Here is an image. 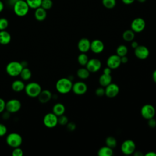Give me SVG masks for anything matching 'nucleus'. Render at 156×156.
<instances>
[{"instance_id":"17","label":"nucleus","mask_w":156,"mask_h":156,"mask_svg":"<svg viewBox=\"0 0 156 156\" xmlns=\"http://www.w3.org/2000/svg\"><path fill=\"white\" fill-rule=\"evenodd\" d=\"M91 41L87 38H80L77 43V48L80 52L86 53L90 50Z\"/></svg>"},{"instance_id":"44","label":"nucleus","mask_w":156,"mask_h":156,"mask_svg":"<svg viewBox=\"0 0 156 156\" xmlns=\"http://www.w3.org/2000/svg\"><path fill=\"white\" fill-rule=\"evenodd\" d=\"M112 73V69L110 68L109 67L107 66L103 69V73L104 74H111Z\"/></svg>"},{"instance_id":"39","label":"nucleus","mask_w":156,"mask_h":156,"mask_svg":"<svg viewBox=\"0 0 156 156\" xmlns=\"http://www.w3.org/2000/svg\"><path fill=\"white\" fill-rule=\"evenodd\" d=\"M7 132V127L4 124L0 123V137L5 135Z\"/></svg>"},{"instance_id":"35","label":"nucleus","mask_w":156,"mask_h":156,"mask_svg":"<svg viewBox=\"0 0 156 156\" xmlns=\"http://www.w3.org/2000/svg\"><path fill=\"white\" fill-rule=\"evenodd\" d=\"M9 26V21L5 18H0V30H5Z\"/></svg>"},{"instance_id":"40","label":"nucleus","mask_w":156,"mask_h":156,"mask_svg":"<svg viewBox=\"0 0 156 156\" xmlns=\"http://www.w3.org/2000/svg\"><path fill=\"white\" fill-rule=\"evenodd\" d=\"M147 125L149 127L151 128H155L156 127V120L154 118H150L149 119H147Z\"/></svg>"},{"instance_id":"10","label":"nucleus","mask_w":156,"mask_h":156,"mask_svg":"<svg viewBox=\"0 0 156 156\" xmlns=\"http://www.w3.org/2000/svg\"><path fill=\"white\" fill-rule=\"evenodd\" d=\"M131 29L135 33H139L142 32L146 27V22L142 18H136L131 23Z\"/></svg>"},{"instance_id":"18","label":"nucleus","mask_w":156,"mask_h":156,"mask_svg":"<svg viewBox=\"0 0 156 156\" xmlns=\"http://www.w3.org/2000/svg\"><path fill=\"white\" fill-rule=\"evenodd\" d=\"M37 98L40 103L46 104L52 98V94L48 90H41Z\"/></svg>"},{"instance_id":"48","label":"nucleus","mask_w":156,"mask_h":156,"mask_svg":"<svg viewBox=\"0 0 156 156\" xmlns=\"http://www.w3.org/2000/svg\"><path fill=\"white\" fill-rule=\"evenodd\" d=\"M144 155L145 156H156V153L154 151H149L147 152Z\"/></svg>"},{"instance_id":"16","label":"nucleus","mask_w":156,"mask_h":156,"mask_svg":"<svg viewBox=\"0 0 156 156\" xmlns=\"http://www.w3.org/2000/svg\"><path fill=\"white\" fill-rule=\"evenodd\" d=\"M90 49L95 54H100L104 49V44L101 40L94 39L91 41Z\"/></svg>"},{"instance_id":"20","label":"nucleus","mask_w":156,"mask_h":156,"mask_svg":"<svg viewBox=\"0 0 156 156\" xmlns=\"http://www.w3.org/2000/svg\"><path fill=\"white\" fill-rule=\"evenodd\" d=\"M25 83L23 80H15L11 85L12 89L15 92H21L24 90L25 88Z\"/></svg>"},{"instance_id":"14","label":"nucleus","mask_w":156,"mask_h":156,"mask_svg":"<svg viewBox=\"0 0 156 156\" xmlns=\"http://www.w3.org/2000/svg\"><path fill=\"white\" fill-rule=\"evenodd\" d=\"M134 54L138 58L144 60L149 57V50L144 45H138V47L134 49Z\"/></svg>"},{"instance_id":"13","label":"nucleus","mask_w":156,"mask_h":156,"mask_svg":"<svg viewBox=\"0 0 156 156\" xmlns=\"http://www.w3.org/2000/svg\"><path fill=\"white\" fill-rule=\"evenodd\" d=\"M85 66L90 73H95L100 69L102 66V63L99 59L92 58L88 60Z\"/></svg>"},{"instance_id":"7","label":"nucleus","mask_w":156,"mask_h":156,"mask_svg":"<svg viewBox=\"0 0 156 156\" xmlns=\"http://www.w3.org/2000/svg\"><path fill=\"white\" fill-rule=\"evenodd\" d=\"M21 108V102L17 99H11L5 102V110L10 113H15L20 111Z\"/></svg>"},{"instance_id":"49","label":"nucleus","mask_w":156,"mask_h":156,"mask_svg":"<svg viewBox=\"0 0 156 156\" xmlns=\"http://www.w3.org/2000/svg\"><path fill=\"white\" fill-rule=\"evenodd\" d=\"M152 80H154V82L155 83H156V69L153 71L152 74Z\"/></svg>"},{"instance_id":"2","label":"nucleus","mask_w":156,"mask_h":156,"mask_svg":"<svg viewBox=\"0 0 156 156\" xmlns=\"http://www.w3.org/2000/svg\"><path fill=\"white\" fill-rule=\"evenodd\" d=\"M29 9L30 7L26 0L16 1L13 4V11L20 17L26 16L28 13Z\"/></svg>"},{"instance_id":"43","label":"nucleus","mask_w":156,"mask_h":156,"mask_svg":"<svg viewBox=\"0 0 156 156\" xmlns=\"http://www.w3.org/2000/svg\"><path fill=\"white\" fill-rule=\"evenodd\" d=\"M121 58V64H126L128 62V57H127V55H124V56H122V57H120Z\"/></svg>"},{"instance_id":"41","label":"nucleus","mask_w":156,"mask_h":156,"mask_svg":"<svg viewBox=\"0 0 156 156\" xmlns=\"http://www.w3.org/2000/svg\"><path fill=\"white\" fill-rule=\"evenodd\" d=\"M5 101L0 98V113H2L5 110Z\"/></svg>"},{"instance_id":"50","label":"nucleus","mask_w":156,"mask_h":156,"mask_svg":"<svg viewBox=\"0 0 156 156\" xmlns=\"http://www.w3.org/2000/svg\"><path fill=\"white\" fill-rule=\"evenodd\" d=\"M21 65L23 66V68L27 67V66H28V63H27V62L26 61H25V60L21 62Z\"/></svg>"},{"instance_id":"45","label":"nucleus","mask_w":156,"mask_h":156,"mask_svg":"<svg viewBox=\"0 0 156 156\" xmlns=\"http://www.w3.org/2000/svg\"><path fill=\"white\" fill-rule=\"evenodd\" d=\"M138 45H139V44H138V43L136 41H134V40L132 41V43H131V47H132L133 49H135L136 47H138Z\"/></svg>"},{"instance_id":"38","label":"nucleus","mask_w":156,"mask_h":156,"mask_svg":"<svg viewBox=\"0 0 156 156\" xmlns=\"http://www.w3.org/2000/svg\"><path fill=\"white\" fill-rule=\"evenodd\" d=\"M66 126V129L69 132H73L76 129V124L73 122H68Z\"/></svg>"},{"instance_id":"27","label":"nucleus","mask_w":156,"mask_h":156,"mask_svg":"<svg viewBox=\"0 0 156 156\" xmlns=\"http://www.w3.org/2000/svg\"><path fill=\"white\" fill-rule=\"evenodd\" d=\"M122 37L126 41H132L134 40L135 32L132 29H127L122 33Z\"/></svg>"},{"instance_id":"34","label":"nucleus","mask_w":156,"mask_h":156,"mask_svg":"<svg viewBox=\"0 0 156 156\" xmlns=\"http://www.w3.org/2000/svg\"><path fill=\"white\" fill-rule=\"evenodd\" d=\"M69 122L68 118L66 116L62 115L58 116V124L61 126H66L67 123Z\"/></svg>"},{"instance_id":"5","label":"nucleus","mask_w":156,"mask_h":156,"mask_svg":"<svg viewBox=\"0 0 156 156\" xmlns=\"http://www.w3.org/2000/svg\"><path fill=\"white\" fill-rule=\"evenodd\" d=\"M7 144L12 147H20L23 143V138L21 135L16 132H12L8 134L5 138Z\"/></svg>"},{"instance_id":"37","label":"nucleus","mask_w":156,"mask_h":156,"mask_svg":"<svg viewBox=\"0 0 156 156\" xmlns=\"http://www.w3.org/2000/svg\"><path fill=\"white\" fill-rule=\"evenodd\" d=\"M95 94L98 97H102L105 95V88L103 87H98L95 90Z\"/></svg>"},{"instance_id":"12","label":"nucleus","mask_w":156,"mask_h":156,"mask_svg":"<svg viewBox=\"0 0 156 156\" xmlns=\"http://www.w3.org/2000/svg\"><path fill=\"white\" fill-rule=\"evenodd\" d=\"M88 87L85 82L78 81L74 83H73L71 91H73V92L77 95H82L86 93Z\"/></svg>"},{"instance_id":"9","label":"nucleus","mask_w":156,"mask_h":156,"mask_svg":"<svg viewBox=\"0 0 156 156\" xmlns=\"http://www.w3.org/2000/svg\"><path fill=\"white\" fill-rule=\"evenodd\" d=\"M140 112L143 118L146 119H149L154 117L156 112L155 107L152 105L146 104L142 106Z\"/></svg>"},{"instance_id":"21","label":"nucleus","mask_w":156,"mask_h":156,"mask_svg":"<svg viewBox=\"0 0 156 156\" xmlns=\"http://www.w3.org/2000/svg\"><path fill=\"white\" fill-rule=\"evenodd\" d=\"M12 37L10 33L5 30H0V44L7 45L10 43Z\"/></svg>"},{"instance_id":"4","label":"nucleus","mask_w":156,"mask_h":156,"mask_svg":"<svg viewBox=\"0 0 156 156\" xmlns=\"http://www.w3.org/2000/svg\"><path fill=\"white\" fill-rule=\"evenodd\" d=\"M26 94L30 98H37L42 90L41 85L35 82H31L25 85L24 90Z\"/></svg>"},{"instance_id":"32","label":"nucleus","mask_w":156,"mask_h":156,"mask_svg":"<svg viewBox=\"0 0 156 156\" xmlns=\"http://www.w3.org/2000/svg\"><path fill=\"white\" fill-rule=\"evenodd\" d=\"M30 8L35 9L41 6L42 0H26Z\"/></svg>"},{"instance_id":"53","label":"nucleus","mask_w":156,"mask_h":156,"mask_svg":"<svg viewBox=\"0 0 156 156\" xmlns=\"http://www.w3.org/2000/svg\"><path fill=\"white\" fill-rule=\"evenodd\" d=\"M16 1H18V0H16Z\"/></svg>"},{"instance_id":"33","label":"nucleus","mask_w":156,"mask_h":156,"mask_svg":"<svg viewBox=\"0 0 156 156\" xmlns=\"http://www.w3.org/2000/svg\"><path fill=\"white\" fill-rule=\"evenodd\" d=\"M53 5V2L52 0H42L41 6L45 10H49L52 8Z\"/></svg>"},{"instance_id":"25","label":"nucleus","mask_w":156,"mask_h":156,"mask_svg":"<svg viewBox=\"0 0 156 156\" xmlns=\"http://www.w3.org/2000/svg\"><path fill=\"white\" fill-rule=\"evenodd\" d=\"M20 76L23 81H27L32 77V72L28 67L23 68L21 71Z\"/></svg>"},{"instance_id":"28","label":"nucleus","mask_w":156,"mask_h":156,"mask_svg":"<svg viewBox=\"0 0 156 156\" xmlns=\"http://www.w3.org/2000/svg\"><path fill=\"white\" fill-rule=\"evenodd\" d=\"M88 60V57L86 54V53L81 52L77 57V62L79 64L82 66H86Z\"/></svg>"},{"instance_id":"23","label":"nucleus","mask_w":156,"mask_h":156,"mask_svg":"<svg viewBox=\"0 0 156 156\" xmlns=\"http://www.w3.org/2000/svg\"><path fill=\"white\" fill-rule=\"evenodd\" d=\"M65 112V107L62 103H56L52 107V113L57 116L62 115Z\"/></svg>"},{"instance_id":"3","label":"nucleus","mask_w":156,"mask_h":156,"mask_svg":"<svg viewBox=\"0 0 156 156\" xmlns=\"http://www.w3.org/2000/svg\"><path fill=\"white\" fill-rule=\"evenodd\" d=\"M23 66L21 62L18 61H12L7 63L5 67V71L7 74L11 77H17L20 76Z\"/></svg>"},{"instance_id":"46","label":"nucleus","mask_w":156,"mask_h":156,"mask_svg":"<svg viewBox=\"0 0 156 156\" xmlns=\"http://www.w3.org/2000/svg\"><path fill=\"white\" fill-rule=\"evenodd\" d=\"M121 1L124 4H127V5H129V4H131L133 3L135 0H121Z\"/></svg>"},{"instance_id":"8","label":"nucleus","mask_w":156,"mask_h":156,"mask_svg":"<svg viewBox=\"0 0 156 156\" xmlns=\"http://www.w3.org/2000/svg\"><path fill=\"white\" fill-rule=\"evenodd\" d=\"M136 149V144L132 140H126L122 142L121 146V152L125 155L133 154Z\"/></svg>"},{"instance_id":"30","label":"nucleus","mask_w":156,"mask_h":156,"mask_svg":"<svg viewBox=\"0 0 156 156\" xmlns=\"http://www.w3.org/2000/svg\"><path fill=\"white\" fill-rule=\"evenodd\" d=\"M127 52H128V49H127V46L124 44H121V45L118 46L116 50V54L119 57L127 55Z\"/></svg>"},{"instance_id":"51","label":"nucleus","mask_w":156,"mask_h":156,"mask_svg":"<svg viewBox=\"0 0 156 156\" xmlns=\"http://www.w3.org/2000/svg\"><path fill=\"white\" fill-rule=\"evenodd\" d=\"M4 7V4H3V2L0 0V12H1L3 10Z\"/></svg>"},{"instance_id":"15","label":"nucleus","mask_w":156,"mask_h":156,"mask_svg":"<svg viewBox=\"0 0 156 156\" xmlns=\"http://www.w3.org/2000/svg\"><path fill=\"white\" fill-rule=\"evenodd\" d=\"M121 65V58L116 54L111 55L107 58V65L112 69L118 68Z\"/></svg>"},{"instance_id":"22","label":"nucleus","mask_w":156,"mask_h":156,"mask_svg":"<svg viewBox=\"0 0 156 156\" xmlns=\"http://www.w3.org/2000/svg\"><path fill=\"white\" fill-rule=\"evenodd\" d=\"M112 82V77L111 74L102 73L99 78V83L101 87H105Z\"/></svg>"},{"instance_id":"31","label":"nucleus","mask_w":156,"mask_h":156,"mask_svg":"<svg viewBox=\"0 0 156 156\" xmlns=\"http://www.w3.org/2000/svg\"><path fill=\"white\" fill-rule=\"evenodd\" d=\"M102 5L104 7L108 9H113L116 4V0H102Z\"/></svg>"},{"instance_id":"52","label":"nucleus","mask_w":156,"mask_h":156,"mask_svg":"<svg viewBox=\"0 0 156 156\" xmlns=\"http://www.w3.org/2000/svg\"><path fill=\"white\" fill-rule=\"evenodd\" d=\"M138 2H140V3H143V2H144L146 0H136Z\"/></svg>"},{"instance_id":"24","label":"nucleus","mask_w":156,"mask_h":156,"mask_svg":"<svg viewBox=\"0 0 156 156\" xmlns=\"http://www.w3.org/2000/svg\"><path fill=\"white\" fill-rule=\"evenodd\" d=\"M113 154V149L107 146L101 147L98 151V155L99 156H112Z\"/></svg>"},{"instance_id":"1","label":"nucleus","mask_w":156,"mask_h":156,"mask_svg":"<svg viewBox=\"0 0 156 156\" xmlns=\"http://www.w3.org/2000/svg\"><path fill=\"white\" fill-rule=\"evenodd\" d=\"M73 82L69 78L62 77L58 79L55 83V88L60 94H67L72 90Z\"/></svg>"},{"instance_id":"19","label":"nucleus","mask_w":156,"mask_h":156,"mask_svg":"<svg viewBox=\"0 0 156 156\" xmlns=\"http://www.w3.org/2000/svg\"><path fill=\"white\" fill-rule=\"evenodd\" d=\"M34 16H35V19L37 21H44L47 16L46 10H45L44 9H43L41 7H39L35 9Z\"/></svg>"},{"instance_id":"42","label":"nucleus","mask_w":156,"mask_h":156,"mask_svg":"<svg viewBox=\"0 0 156 156\" xmlns=\"http://www.w3.org/2000/svg\"><path fill=\"white\" fill-rule=\"evenodd\" d=\"M10 113L7 110H4L2 113V118L4 119V120H7L10 118Z\"/></svg>"},{"instance_id":"29","label":"nucleus","mask_w":156,"mask_h":156,"mask_svg":"<svg viewBox=\"0 0 156 156\" xmlns=\"http://www.w3.org/2000/svg\"><path fill=\"white\" fill-rule=\"evenodd\" d=\"M105 144L106 146L113 149L117 146L116 139L113 136H108L105 138Z\"/></svg>"},{"instance_id":"47","label":"nucleus","mask_w":156,"mask_h":156,"mask_svg":"<svg viewBox=\"0 0 156 156\" xmlns=\"http://www.w3.org/2000/svg\"><path fill=\"white\" fill-rule=\"evenodd\" d=\"M133 155L135 156H143L144 154L141 152V151H135L133 153Z\"/></svg>"},{"instance_id":"26","label":"nucleus","mask_w":156,"mask_h":156,"mask_svg":"<svg viewBox=\"0 0 156 156\" xmlns=\"http://www.w3.org/2000/svg\"><path fill=\"white\" fill-rule=\"evenodd\" d=\"M90 74V72L88 70V69L85 68H80L77 71V76L80 79H87L89 77Z\"/></svg>"},{"instance_id":"6","label":"nucleus","mask_w":156,"mask_h":156,"mask_svg":"<svg viewBox=\"0 0 156 156\" xmlns=\"http://www.w3.org/2000/svg\"><path fill=\"white\" fill-rule=\"evenodd\" d=\"M43 122L47 128H54L58 124V116L52 112L48 113L44 116Z\"/></svg>"},{"instance_id":"11","label":"nucleus","mask_w":156,"mask_h":156,"mask_svg":"<svg viewBox=\"0 0 156 156\" xmlns=\"http://www.w3.org/2000/svg\"><path fill=\"white\" fill-rule=\"evenodd\" d=\"M119 93V86L115 83H110L105 87V95L108 98H115Z\"/></svg>"},{"instance_id":"36","label":"nucleus","mask_w":156,"mask_h":156,"mask_svg":"<svg viewBox=\"0 0 156 156\" xmlns=\"http://www.w3.org/2000/svg\"><path fill=\"white\" fill-rule=\"evenodd\" d=\"M13 151L12 152V156H23V151L20 147L13 148Z\"/></svg>"}]
</instances>
